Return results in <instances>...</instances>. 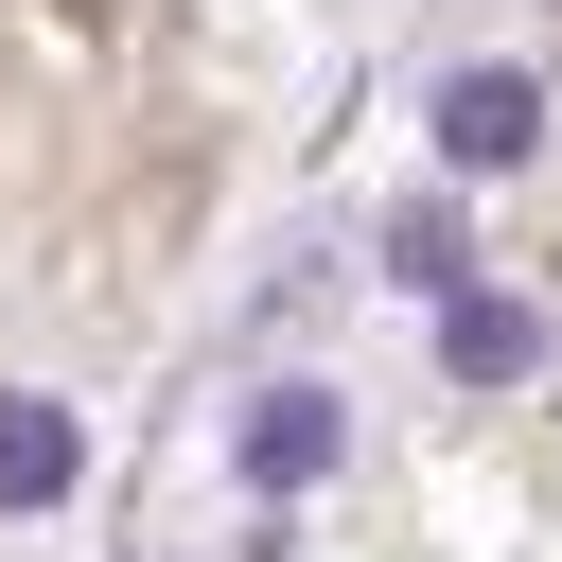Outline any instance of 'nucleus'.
I'll use <instances>...</instances> for the list:
<instances>
[{
    "instance_id": "4",
    "label": "nucleus",
    "mask_w": 562,
    "mask_h": 562,
    "mask_svg": "<svg viewBox=\"0 0 562 562\" xmlns=\"http://www.w3.org/2000/svg\"><path fill=\"white\" fill-rule=\"evenodd\" d=\"M70 474H88V422H70V404H35V386H18V404H0V509H53V492H70Z\"/></svg>"
},
{
    "instance_id": "3",
    "label": "nucleus",
    "mask_w": 562,
    "mask_h": 562,
    "mask_svg": "<svg viewBox=\"0 0 562 562\" xmlns=\"http://www.w3.org/2000/svg\"><path fill=\"white\" fill-rule=\"evenodd\" d=\"M334 457H351V404L334 386H263L246 404V492H316Z\"/></svg>"
},
{
    "instance_id": "5",
    "label": "nucleus",
    "mask_w": 562,
    "mask_h": 562,
    "mask_svg": "<svg viewBox=\"0 0 562 562\" xmlns=\"http://www.w3.org/2000/svg\"><path fill=\"white\" fill-rule=\"evenodd\" d=\"M369 263H386V281H422V299H439V281H474V246H457V193H404V211L369 228Z\"/></svg>"
},
{
    "instance_id": "1",
    "label": "nucleus",
    "mask_w": 562,
    "mask_h": 562,
    "mask_svg": "<svg viewBox=\"0 0 562 562\" xmlns=\"http://www.w3.org/2000/svg\"><path fill=\"white\" fill-rule=\"evenodd\" d=\"M544 140V88L527 70H439V176H509Z\"/></svg>"
},
{
    "instance_id": "2",
    "label": "nucleus",
    "mask_w": 562,
    "mask_h": 562,
    "mask_svg": "<svg viewBox=\"0 0 562 562\" xmlns=\"http://www.w3.org/2000/svg\"><path fill=\"white\" fill-rule=\"evenodd\" d=\"M439 369H457V386H527V369H544V299H509V281H439Z\"/></svg>"
}]
</instances>
